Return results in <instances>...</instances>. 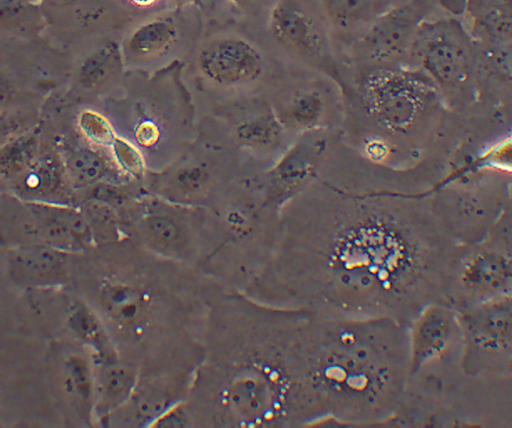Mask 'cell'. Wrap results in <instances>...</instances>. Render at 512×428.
<instances>
[{
	"label": "cell",
	"mask_w": 512,
	"mask_h": 428,
	"mask_svg": "<svg viewBox=\"0 0 512 428\" xmlns=\"http://www.w3.org/2000/svg\"><path fill=\"white\" fill-rule=\"evenodd\" d=\"M39 156L38 145L33 137L24 135L10 140L1 148L2 177L12 182L29 169Z\"/></svg>",
	"instance_id": "cell-24"
},
{
	"label": "cell",
	"mask_w": 512,
	"mask_h": 428,
	"mask_svg": "<svg viewBox=\"0 0 512 428\" xmlns=\"http://www.w3.org/2000/svg\"><path fill=\"white\" fill-rule=\"evenodd\" d=\"M85 215L93 240L110 241L118 236V220L113 206L104 199L94 197L80 207Z\"/></svg>",
	"instance_id": "cell-26"
},
{
	"label": "cell",
	"mask_w": 512,
	"mask_h": 428,
	"mask_svg": "<svg viewBox=\"0 0 512 428\" xmlns=\"http://www.w3.org/2000/svg\"><path fill=\"white\" fill-rule=\"evenodd\" d=\"M457 277L470 304L512 295V260L493 249H480L467 256Z\"/></svg>",
	"instance_id": "cell-12"
},
{
	"label": "cell",
	"mask_w": 512,
	"mask_h": 428,
	"mask_svg": "<svg viewBox=\"0 0 512 428\" xmlns=\"http://www.w3.org/2000/svg\"><path fill=\"white\" fill-rule=\"evenodd\" d=\"M124 66L120 43L100 40L81 57L75 80L86 92H102L117 82Z\"/></svg>",
	"instance_id": "cell-15"
},
{
	"label": "cell",
	"mask_w": 512,
	"mask_h": 428,
	"mask_svg": "<svg viewBox=\"0 0 512 428\" xmlns=\"http://www.w3.org/2000/svg\"><path fill=\"white\" fill-rule=\"evenodd\" d=\"M460 318L466 348L490 355L512 350V295L469 304Z\"/></svg>",
	"instance_id": "cell-10"
},
{
	"label": "cell",
	"mask_w": 512,
	"mask_h": 428,
	"mask_svg": "<svg viewBox=\"0 0 512 428\" xmlns=\"http://www.w3.org/2000/svg\"><path fill=\"white\" fill-rule=\"evenodd\" d=\"M50 7L63 8L75 2V0H45Z\"/></svg>",
	"instance_id": "cell-34"
},
{
	"label": "cell",
	"mask_w": 512,
	"mask_h": 428,
	"mask_svg": "<svg viewBox=\"0 0 512 428\" xmlns=\"http://www.w3.org/2000/svg\"><path fill=\"white\" fill-rule=\"evenodd\" d=\"M473 33L488 44H512V0H464Z\"/></svg>",
	"instance_id": "cell-16"
},
{
	"label": "cell",
	"mask_w": 512,
	"mask_h": 428,
	"mask_svg": "<svg viewBox=\"0 0 512 428\" xmlns=\"http://www.w3.org/2000/svg\"><path fill=\"white\" fill-rule=\"evenodd\" d=\"M325 111L321 94L313 89L296 92L281 108L278 119L284 126L304 132L316 130Z\"/></svg>",
	"instance_id": "cell-21"
},
{
	"label": "cell",
	"mask_w": 512,
	"mask_h": 428,
	"mask_svg": "<svg viewBox=\"0 0 512 428\" xmlns=\"http://www.w3.org/2000/svg\"><path fill=\"white\" fill-rule=\"evenodd\" d=\"M70 324L72 329L95 351L108 358L112 355L110 345L98 318L87 308L76 309L71 317Z\"/></svg>",
	"instance_id": "cell-27"
},
{
	"label": "cell",
	"mask_w": 512,
	"mask_h": 428,
	"mask_svg": "<svg viewBox=\"0 0 512 428\" xmlns=\"http://www.w3.org/2000/svg\"><path fill=\"white\" fill-rule=\"evenodd\" d=\"M273 37L284 47L306 56H318L324 40L314 19L298 3L280 0L268 16Z\"/></svg>",
	"instance_id": "cell-13"
},
{
	"label": "cell",
	"mask_w": 512,
	"mask_h": 428,
	"mask_svg": "<svg viewBox=\"0 0 512 428\" xmlns=\"http://www.w3.org/2000/svg\"><path fill=\"white\" fill-rule=\"evenodd\" d=\"M56 164L51 158L39 156L29 169L10 182L14 191L25 201L52 202L62 180Z\"/></svg>",
	"instance_id": "cell-18"
},
{
	"label": "cell",
	"mask_w": 512,
	"mask_h": 428,
	"mask_svg": "<svg viewBox=\"0 0 512 428\" xmlns=\"http://www.w3.org/2000/svg\"><path fill=\"white\" fill-rule=\"evenodd\" d=\"M186 423V415L184 411L175 407L164 411L159 417L155 419V427H180Z\"/></svg>",
	"instance_id": "cell-32"
},
{
	"label": "cell",
	"mask_w": 512,
	"mask_h": 428,
	"mask_svg": "<svg viewBox=\"0 0 512 428\" xmlns=\"http://www.w3.org/2000/svg\"><path fill=\"white\" fill-rule=\"evenodd\" d=\"M306 351L321 425L394 427L409 383L407 325L310 314Z\"/></svg>",
	"instance_id": "cell-3"
},
{
	"label": "cell",
	"mask_w": 512,
	"mask_h": 428,
	"mask_svg": "<svg viewBox=\"0 0 512 428\" xmlns=\"http://www.w3.org/2000/svg\"><path fill=\"white\" fill-rule=\"evenodd\" d=\"M78 125L83 135L99 146L110 147L116 134L109 121L99 112L84 109L78 116Z\"/></svg>",
	"instance_id": "cell-29"
},
{
	"label": "cell",
	"mask_w": 512,
	"mask_h": 428,
	"mask_svg": "<svg viewBox=\"0 0 512 428\" xmlns=\"http://www.w3.org/2000/svg\"><path fill=\"white\" fill-rule=\"evenodd\" d=\"M67 252L44 244H30L12 250L8 256L11 277L34 286L53 285L67 273Z\"/></svg>",
	"instance_id": "cell-14"
},
{
	"label": "cell",
	"mask_w": 512,
	"mask_h": 428,
	"mask_svg": "<svg viewBox=\"0 0 512 428\" xmlns=\"http://www.w3.org/2000/svg\"><path fill=\"white\" fill-rule=\"evenodd\" d=\"M187 25L174 13H157L128 27L121 42L125 65L151 68L171 59L184 45Z\"/></svg>",
	"instance_id": "cell-8"
},
{
	"label": "cell",
	"mask_w": 512,
	"mask_h": 428,
	"mask_svg": "<svg viewBox=\"0 0 512 428\" xmlns=\"http://www.w3.org/2000/svg\"><path fill=\"white\" fill-rule=\"evenodd\" d=\"M409 56L434 84L442 97L461 96L472 77L470 38L455 19L423 21Z\"/></svg>",
	"instance_id": "cell-5"
},
{
	"label": "cell",
	"mask_w": 512,
	"mask_h": 428,
	"mask_svg": "<svg viewBox=\"0 0 512 428\" xmlns=\"http://www.w3.org/2000/svg\"><path fill=\"white\" fill-rule=\"evenodd\" d=\"M135 383L134 371L128 366L110 364L98 380V406L101 411L117 408L129 397Z\"/></svg>",
	"instance_id": "cell-22"
},
{
	"label": "cell",
	"mask_w": 512,
	"mask_h": 428,
	"mask_svg": "<svg viewBox=\"0 0 512 428\" xmlns=\"http://www.w3.org/2000/svg\"><path fill=\"white\" fill-rule=\"evenodd\" d=\"M242 293L316 316L390 318L407 326L435 297L420 223L384 192L319 195L285 202Z\"/></svg>",
	"instance_id": "cell-1"
},
{
	"label": "cell",
	"mask_w": 512,
	"mask_h": 428,
	"mask_svg": "<svg viewBox=\"0 0 512 428\" xmlns=\"http://www.w3.org/2000/svg\"><path fill=\"white\" fill-rule=\"evenodd\" d=\"M129 5L141 10H151L159 7L165 0H125Z\"/></svg>",
	"instance_id": "cell-33"
},
{
	"label": "cell",
	"mask_w": 512,
	"mask_h": 428,
	"mask_svg": "<svg viewBox=\"0 0 512 428\" xmlns=\"http://www.w3.org/2000/svg\"><path fill=\"white\" fill-rule=\"evenodd\" d=\"M408 330L409 378L443 359L456 344H463L460 312L440 301L427 304Z\"/></svg>",
	"instance_id": "cell-7"
},
{
	"label": "cell",
	"mask_w": 512,
	"mask_h": 428,
	"mask_svg": "<svg viewBox=\"0 0 512 428\" xmlns=\"http://www.w3.org/2000/svg\"><path fill=\"white\" fill-rule=\"evenodd\" d=\"M327 19L337 29H367L390 8L387 0H322Z\"/></svg>",
	"instance_id": "cell-17"
},
{
	"label": "cell",
	"mask_w": 512,
	"mask_h": 428,
	"mask_svg": "<svg viewBox=\"0 0 512 428\" xmlns=\"http://www.w3.org/2000/svg\"><path fill=\"white\" fill-rule=\"evenodd\" d=\"M195 62L206 81L225 88L251 84L264 70V59L257 47L233 34L205 40L198 48Z\"/></svg>",
	"instance_id": "cell-6"
},
{
	"label": "cell",
	"mask_w": 512,
	"mask_h": 428,
	"mask_svg": "<svg viewBox=\"0 0 512 428\" xmlns=\"http://www.w3.org/2000/svg\"><path fill=\"white\" fill-rule=\"evenodd\" d=\"M64 384L67 392L81 401H87L92 394L90 369L84 359L71 357L65 364Z\"/></svg>",
	"instance_id": "cell-28"
},
{
	"label": "cell",
	"mask_w": 512,
	"mask_h": 428,
	"mask_svg": "<svg viewBox=\"0 0 512 428\" xmlns=\"http://www.w3.org/2000/svg\"><path fill=\"white\" fill-rule=\"evenodd\" d=\"M282 123L271 114L257 115L239 123L236 139L245 147L266 149L277 144L282 133Z\"/></svg>",
	"instance_id": "cell-23"
},
{
	"label": "cell",
	"mask_w": 512,
	"mask_h": 428,
	"mask_svg": "<svg viewBox=\"0 0 512 428\" xmlns=\"http://www.w3.org/2000/svg\"><path fill=\"white\" fill-rule=\"evenodd\" d=\"M424 15L423 4L419 1L390 7L364 30L359 39L361 53L376 66L391 65L409 55Z\"/></svg>",
	"instance_id": "cell-9"
},
{
	"label": "cell",
	"mask_w": 512,
	"mask_h": 428,
	"mask_svg": "<svg viewBox=\"0 0 512 428\" xmlns=\"http://www.w3.org/2000/svg\"><path fill=\"white\" fill-rule=\"evenodd\" d=\"M362 95L371 118L390 133L407 134L440 100L432 81L419 69L375 66L364 77Z\"/></svg>",
	"instance_id": "cell-4"
},
{
	"label": "cell",
	"mask_w": 512,
	"mask_h": 428,
	"mask_svg": "<svg viewBox=\"0 0 512 428\" xmlns=\"http://www.w3.org/2000/svg\"><path fill=\"white\" fill-rule=\"evenodd\" d=\"M63 169L66 180L76 189L97 184L110 173L104 157L88 147L68 150L63 158Z\"/></svg>",
	"instance_id": "cell-20"
},
{
	"label": "cell",
	"mask_w": 512,
	"mask_h": 428,
	"mask_svg": "<svg viewBox=\"0 0 512 428\" xmlns=\"http://www.w3.org/2000/svg\"><path fill=\"white\" fill-rule=\"evenodd\" d=\"M325 149V139L317 130L307 131L269 174L264 191L267 203L278 210L308 186Z\"/></svg>",
	"instance_id": "cell-11"
},
{
	"label": "cell",
	"mask_w": 512,
	"mask_h": 428,
	"mask_svg": "<svg viewBox=\"0 0 512 428\" xmlns=\"http://www.w3.org/2000/svg\"><path fill=\"white\" fill-rule=\"evenodd\" d=\"M163 190L173 197L196 199L203 196L210 184V173L203 166L185 165L170 173Z\"/></svg>",
	"instance_id": "cell-25"
},
{
	"label": "cell",
	"mask_w": 512,
	"mask_h": 428,
	"mask_svg": "<svg viewBox=\"0 0 512 428\" xmlns=\"http://www.w3.org/2000/svg\"><path fill=\"white\" fill-rule=\"evenodd\" d=\"M224 341L215 391L220 424L300 428L322 424L310 381V314L223 290Z\"/></svg>",
	"instance_id": "cell-2"
},
{
	"label": "cell",
	"mask_w": 512,
	"mask_h": 428,
	"mask_svg": "<svg viewBox=\"0 0 512 428\" xmlns=\"http://www.w3.org/2000/svg\"><path fill=\"white\" fill-rule=\"evenodd\" d=\"M481 162L491 169L512 174V136L486 151Z\"/></svg>",
	"instance_id": "cell-31"
},
{
	"label": "cell",
	"mask_w": 512,
	"mask_h": 428,
	"mask_svg": "<svg viewBox=\"0 0 512 428\" xmlns=\"http://www.w3.org/2000/svg\"><path fill=\"white\" fill-rule=\"evenodd\" d=\"M120 170L138 178L144 174V160L139 151L127 140L116 136L109 147Z\"/></svg>",
	"instance_id": "cell-30"
},
{
	"label": "cell",
	"mask_w": 512,
	"mask_h": 428,
	"mask_svg": "<svg viewBox=\"0 0 512 428\" xmlns=\"http://www.w3.org/2000/svg\"><path fill=\"white\" fill-rule=\"evenodd\" d=\"M231 1L234 5L238 6L239 8H248L251 3H252V0H229Z\"/></svg>",
	"instance_id": "cell-35"
},
{
	"label": "cell",
	"mask_w": 512,
	"mask_h": 428,
	"mask_svg": "<svg viewBox=\"0 0 512 428\" xmlns=\"http://www.w3.org/2000/svg\"><path fill=\"white\" fill-rule=\"evenodd\" d=\"M144 241L154 250L169 256L184 252L188 236L176 219L160 213L146 216L139 225Z\"/></svg>",
	"instance_id": "cell-19"
}]
</instances>
